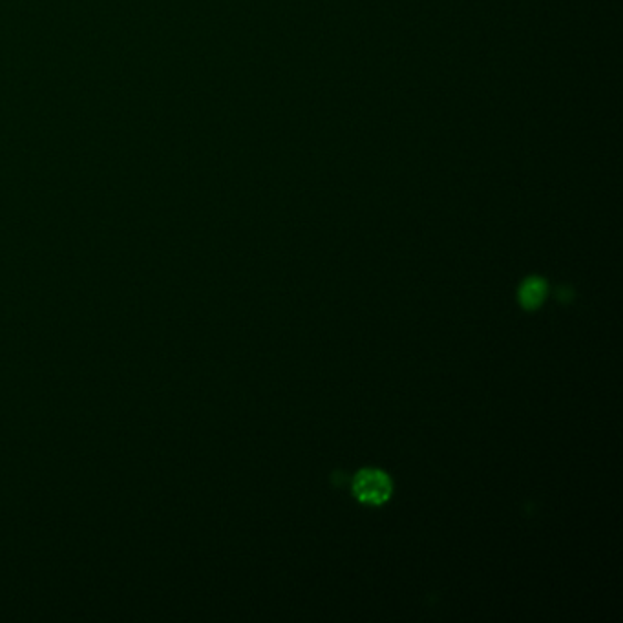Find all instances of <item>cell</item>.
Masks as SVG:
<instances>
[{
  "instance_id": "obj_2",
  "label": "cell",
  "mask_w": 623,
  "mask_h": 623,
  "mask_svg": "<svg viewBox=\"0 0 623 623\" xmlns=\"http://www.w3.org/2000/svg\"><path fill=\"white\" fill-rule=\"evenodd\" d=\"M547 296V283L541 278H528L527 282L523 283L521 291H519V298L521 304L528 309L538 307Z\"/></svg>"
},
{
  "instance_id": "obj_1",
  "label": "cell",
  "mask_w": 623,
  "mask_h": 623,
  "mask_svg": "<svg viewBox=\"0 0 623 623\" xmlns=\"http://www.w3.org/2000/svg\"><path fill=\"white\" fill-rule=\"evenodd\" d=\"M353 490L366 505H380L391 496V481L378 470H364L357 475Z\"/></svg>"
}]
</instances>
